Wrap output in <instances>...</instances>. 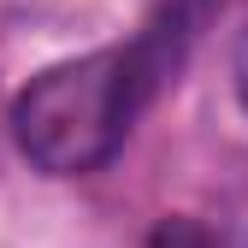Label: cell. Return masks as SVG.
Segmentation results:
<instances>
[{
	"mask_svg": "<svg viewBox=\"0 0 248 248\" xmlns=\"http://www.w3.org/2000/svg\"><path fill=\"white\" fill-rule=\"evenodd\" d=\"M201 18L207 6H195V0H166L142 36L30 77V89L12 101L18 154L47 177H83L107 166L124 148L130 124L142 118V107L183 65Z\"/></svg>",
	"mask_w": 248,
	"mask_h": 248,
	"instance_id": "obj_1",
	"label": "cell"
},
{
	"mask_svg": "<svg viewBox=\"0 0 248 248\" xmlns=\"http://www.w3.org/2000/svg\"><path fill=\"white\" fill-rule=\"evenodd\" d=\"M148 248H219V242H213V231H207V225H195L189 213H166V219L154 225Z\"/></svg>",
	"mask_w": 248,
	"mask_h": 248,
	"instance_id": "obj_2",
	"label": "cell"
},
{
	"mask_svg": "<svg viewBox=\"0 0 248 248\" xmlns=\"http://www.w3.org/2000/svg\"><path fill=\"white\" fill-rule=\"evenodd\" d=\"M236 101H242V112H248V36L236 42Z\"/></svg>",
	"mask_w": 248,
	"mask_h": 248,
	"instance_id": "obj_3",
	"label": "cell"
},
{
	"mask_svg": "<svg viewBox=\"0 0 248 248\" xmlns=\"http://www.w3.org/2000/svg\"><path fill=\"white\" fill-rule=\"evenodd\" d=\"M195 6H207V12H213V0H195Z\"/></svg>",
	"mask_w": 248,
	"mask_h": 248,
	"instance_id": "obj_4",
	"label": "cell"
}]
</instances>
